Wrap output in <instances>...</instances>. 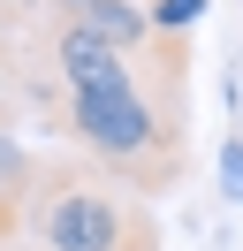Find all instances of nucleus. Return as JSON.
I'll return each instance as SVG.
<instances>
[{
  "label": "nucleus",
  "mask_w": 243,
  "mask_h": 251,
  "mask_svg": "<svg viewBox=\"0 0 243 251\" xmlns=\"http://www.w3.org/2000/svg\"><path fill=\"white\" fill-rule=\"evenodd\" d=\"M69 129L91 160H106L137 190H167L182 168V99H152L145 76L122 84V92H76Z\"/></svg>",
  "instance_id": "nucleus-1"
},
{
  "label": "nucleus",
  "mask_w": 243,
  "mask_h": 251,
  "mask_svg": "<svg viewBox=\"0 0 243 251\" xmlns=\"http://www.w3.org/2000/svg\"><path fill=\"white\" fill-rule=\"evenodd\" d=\"M30 244L38 251H152V221L137 205L114 198V183L99 175H53L30 183Z\"/></svg>",
  "instance_id": "nucleus-2"
},
{
  "label": "nucleus",
  "mask_w": 243,
  "mask_h": 251,
  "mask_svg": "<svg viewBox=\"0 0 243 251\" xmlns=\"http://www.w3.org/2000/svg\"><path fill=\"white\" fill-rule=\"evenodd\" d=\"M53 8V31H76V38H99V46L114 53H145L152 38V16H145V0H46Z\"/></svg>",
  "instance_id": "nucleus-3"
},
{
  "label": "nucleus",
  "mask_w": 243,
  "mask_h": 251,
  "mask_svg": "<svg viewBox=\"0 0 243 251\" xmlns=\"http://www.w3.org/2000/svg\"><path fill=\"white\" fill-rule=\"evenodd\" d=\"M53 69L69 84V99L76 92H122V84H137V53H114V46L76 38V31H53Z\"/></svg>",
  "instance_id": "nucleus-4"
},
{
  "label": "nucleus",
  "mask_w": 243,
  "mask_h": 251,
  "mask_svg": "<svg viewBox=\"0 0 243 251\" xmlns=\"http://www.w3.org/2000/svg\"><path fill=\"white\" fill-rule=\"evenodd\" d=\"M30 183H38V168H30L23 137H15V129H0V228L15 221V205H30Z\"/></svg>",
  "instance_id": "nucleus-5"
},
{
  "label": "nucleus",
  "mask_w": 243,
  "mask_h": 251,
  "mask_svg": "<svg viewBox=\"0 0 243 251\" xmlns=\"http://www.w3.org/2000/svg\"><path fill=\"white\" fill-rule=\"evenodd\" d=\"M145 16L160 38H190V23L205 16V0H145Z\"/></svg>",
  "instance_id": "nucleus-6"
},
{
  "label": "nucleus",
  "mask_w": 243,
  "mask_h": 251,
  "mask_svg": "<svg viewBox=\"0 0 243 251\" xmlns=\"http://www.w3.org/2000/svg\"><path fill=\"white\" fill-rule=\"evenodd\" d=\"M220 190H228V198H243V137L220 145Z\"/></svg>",
  "instance_id": "nucleus-7"
},
{
  "label": "nucleus",
  "mask_w": 243,
  "mask_h": 251,
  "mask_svg": "<svg viewBox=\"0 0 243 251\" xmlns=\"http://www.w3.org/2000/svg\"><path fill=\"white\" fill-rule=\"evenodd\" d=\"M23 8H46V0H0V16H23Z\"/></svg>",
  "instance_id": "nucleus-8"
}]
</instances>
